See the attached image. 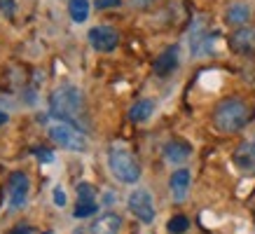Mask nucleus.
Masks as SVG:
<instances>
[{
    "label": "nucleus",
    "mask_w": 255,
    "mask_h": 234,
    "mask_svg": "<svg viewBox=\"0 0 255 234\" xmlns=\"http://www.w3.org/2000/svg\"><path fill=\"white\" fill-rule=\"evenodd\" d=\"M49 115L61 122L85 129L87 124V101L85 94L75 85H61L49 94Z\"/></svg>",
    "instance_id": "f257e3e1"
},
{
    "label": "nucleus",
    "mask_w": 255,
    "mask_h": 234,
    "mask_svg": "<svg viewBox=\"0 0 255 234\" xmlns=\"http://www.w3.org/2000/svg\"><path fill=\"white\" fill-rule=\"evenodd\" d=\"M253 119V108L251 103L239 99V96H230L216 106L213 110V126L220 133H239L241 129H246V124Z\"/></svg>",
    "instance_id": "f03ea898"
},
{
    "label": "nucleus",
    "mask_w": 255,
    "mask_h": 234,
    "mask_svg": "<svg viewBox=\"0 0 255 234\" xmlns=\"http://www.w3.org/2000/svg\"><path fill=\"white\" fill-rule=\"evenodd\" d=\"M108 166L120 183H127V185L138 183L140 164H138V159L127 148H122V145H113V148L108 150Z\"/></svg>",
    "instance_id": "7ed1b4c3"
},
{
    "label": "nucleus",
    "mask_w": 255,
    "mask_h": 234,
    "mask_svg": "<svg viewBox=\"0 0 255 234\" xmlns=\"http://www.w3.org/2000/svg\"><path fill=\"white\" fill-rule=\"evenodd\" d=\"M216 40H218V33L211 31L201 16H197L192 21L190 35H187V45H190L192 59H204V56L216 54Z\"/></svg>",
    "instance_id": "20e7f679"
},
{
    "label": "nucleus",
    "mask_w": 255,
    "mask_h": 234,
    "mask_svg": "<svg viewBox=\"0 0 255 234\" xmlns=\"http://www.w3.org/2000/svg\"><path fill=\"white\" fill-rule=\"evenodd\" d=\"M49 138L56 143L59 148H66L70 152H85L87 150V136L80 126L70 124V122H61L56 119L54 124L49 126Z\"/></svg>",
    "instance_id": "39448f33"
},
{
    "label": "nucleus",
    "mask_w": 255,
    "mask_h": 234,
    "mask_svg": "<svg viewBox=\"0 0 255 234\" xmlns=\"http://www.w3.org/2000/svg\"><path fill=\"white\" fill-rule=\"evenodd\" d=\"M129 211L143 223V225H152L155 223V202H152V195L143 190V187H136L131 195H129Z\"/></svg>",
    "instance_id": "423d86ee"
},
{
    "label": "nucleus",
    "mask_w": 255,
    "mask_h": 234,
    "mask_svg": "<svg viewBox=\"0 0 255 234\" xmlns=\"http://www.w3.org/2000/svg\"><path fill=\"white\" fill-rule=\"evenodd\" d=\"M28 192H31V180L23 171H14L7 180V195H9V209L19 211L28 202Z\"/></svg>",
    "instance_id": "0eeeda50"
},
{
    "label": "nucleus",
    "mask_w": 255,
    "mask_h": 234,
    "mask_svg": "<svg viewBox=\"0 0 255 234\" xmlns=\"http://www.w3.org/2000/svg\"><path fill=\"white\" fill-rule=\"evenodd\" d=\"M87 40H89V45H92L96 52L108 54V52H113V49L120 45V33H117V28H113V26H94L92 31L87 33Z\"/></svg>",
    "instance_id": "6e6552de"
},
{
    "label": "nucleus",
    "mask_w": 255,
    "mask_h": 234,
    "mask_svg": "<svg viewBox=\"0 0 255 234\" xmlns=\"http://www.w3.org/2000/svg\"><path fill=\"white\" fill-rule=\"evenodd\" d=\"M230 49L239 56H253L255 54V28L253 26H241L230 35Z\"/></svg>",
    "instance_id": "1a4fd4ad"
},
{
    "label": "nucleus",
    "mask_w": 255,
    "mask_h": 234,
    "mask_svg": "<svg viewBox=\"0 0 255 234\" xmlns=\"http://www.w3.org/2000/svg\"><path fill=\"white\" fill-rule=\"evenodd\" d=\"M178 63H180V47H178V45H171V47H166L162 54L155 59V63H152V70H155L157 78H169L171 73L178 68Z\"/></svg>",
    "instance_id": "9d476101"
},
{
    "label": "nucleus",
    "mask_w": 255,
    "mask_h": 234,
    "mask_svg": "<svg viewBox=\"0 0 255 234\" xmlns=\"http://www.w3.org/2000/svg\"><path fill=\"white\" fill-rule=\"evenodd\" d=\"M99 211V204H96V192L89 183H82L78 185V206L73 211L75 218H89Z\"/></svg>",
    "instance_id": "9b49d317"
},
{
    "label": "nucleus",
    "mask_w": 255,
    "mask_h": 234,
    "mask_svg": "<svg viewBox=\"0 0 255 234\" xmlns=\"http://www.w3.org/2000/svg\"><path fill=\"white\" fill-rule=\"evenodd\" d=\"M232 162L244 176H255V143H241L232 152Z\"/></svg>",
    "instance_id": "f8f14e48"
},
{
    "label": "nucleus",
    "mask_w": 255,
    "mask_h": 234,
    "mask_svg": "<svg viewBox=\"0 0 255 234\" xmlns=\"http://www.w3.org/2000/svg\"><path fill=\"white\" fill-rule=\"evenodd\" d=\"M120 230H122V218L117 213H113V211L101 213L89 227L92 234H120Z\"/></svg>",
    "instance_id": "ddd939ff"
},
{
    "label": "nucleus",
    "mask_w": 255,
    "mask_h": 234,
    "mask_svg": "<svg viewBox=\"0 0 255 234\" xmlns=\"http://www.w3.org/2000/svg\"><path fill=\"white\" fill-rule=\"evenodd\" d=\"M190 180H192V176H190L187 169H178V171L171 173L169 187H171V195H173L176 202H185L187 192H190Z\"/></svg>",
    "instance_id": "4468645a"
},
{
    "label": "nucleus",
    "mask_w": 255,
    "mask_h": 234,
    "mask_svg": "<svg viewBox=\"0 0 255 234\" xmlns=\"http://www.w3.org/2000/svg\"><path fill=\"white\" fill-rule=\"evenodd\" d=\"M190 155H192V148L185 140H169L164 145V159L169 164H183L190 159Z\"/></svg>",
    "instance_id": "2eb2a0df"
},
{
    "label": "nucleus",
    "mask_w": 255,
    "mask_h": 234,
    "mask_svg": "<svg viewBox=\"0 0 255 234\" xmlns=\"http://www.w3.org/2000/svg\"><path fill=\"white\" fill-rule=\"evenodd\" d=\"M155 108H157V103L152 99H138L129 108V119L131 122H147L152 117V113H155Z\"/></svg>",
    "instance_id": "dca6fc26"
},
{
    "label": "nucleus",
    "mask_w": 255,
    "mask_h": 234,
    "mask_svg": "<svg viewBox=\"0 0 255 234\" xmlns=\"http://www.w3.org/2000/svg\"><path fill=\"white\" fill-rule=\"evenodd\" d=\"M248 19H251V7L244 2H232L225 12V21L230 26H244V23H248Z\"/></svg>",
    "instance_id": "f3484780"
},
{
    "label": "nucleus",
    "mask_w": 255,
    "mask_h": 234,
    "mask_svg": "<svg viewBox=\"0 0 255 234\" xmlns=\"http://www.w3.org/2000/svg\"><path fill=\"white\" fill-rule=\"evenodd\" d=\"M68 14L75 23H85L89 19V0H70Z\"/></svg>",
    "instance_id": "a211bd4d"
},
{
    "label": "nucleus",
    "mask_w": 255,
    "mask_h": 234,
    "mask_svg": "<svg viewBox=\"0 0 255 234\" xmlns=\"http://www.w3.org/2000/svg\"><path fill=\"white\" fill-rule=\"evenodd\" d=\"M187 230H190V220H187L183 213L173 216V218L166 223V232L169 234H185Z\"/></svg>",
    "instance_id": "6ab92c4d"
},
{
    "label": "nucleus",
    "mask_w": 255,
    "mask_h": 234,
    "mask_svg": "<svg viewBox=\"0 0 255 234\" xmlns=\"http://www.w3.org/2000/svg\"><path fill=\"white\" fill-rule=\"evenodd\" d=\"M0 14L7 16V19H14V14H16V2L14 0H0Z\"/></svg>",
    "instance_id": "aec40b11"
},
{
    "label": "nucleus",
    "mask_w": 255,
    "mask_h": 234,
    "mask_svg": "<svg viewBox=\"0 0 255 234\" xmlns=\"http://www.w3.org/2000/svg\"><path fill=\"white\" fill-rule=\"evenodd\" d=\"M33 155L38 157L40 162H45V164H49V162H54V152H52V150H42V148H33Z\"/></svg>",
    "instance_id": "412c9836"
},
{
    "label": "nucleus",
    "mask_w": 255,
    "mask_h": 234,
    "mask_svg": "<svg viewBox=\"0 0 255 234\" xmlns=\"http://www.w3.org/2000/svg\"><path fill=\"white\" fill-rule=\"evenodd\" d=\"M96 9H113V7H120L122 0H94Z\"/></svg>",
    "instance_id": "4be33fe9"
},
{
    "label": "nucleus",
    "mask_w": 255,
    "mask_h": 234,
    "mask_svg": "<svg viewBox=\"0 0 255 234\" xmlns=\"http://www.w3.org/2000/svg\"><path fill=\"white\" fill-rule=\"evenodd\" d=\"M54 204L56 206H61V209L68 204L66 202V192H63V187H54Z\"/></svg>",
    "instance_id": "5701e85b"
},
{
    "label": "nucleus",
    "mask_w": 255,
    "mask_h": 234,
    "mask_svg": "<svg viewBox=\"0 0 255 234\" xmlns=\"http://www.w3.org/2000/svg\"><path fill=\"white\" fill-rule=\"evenodd\" d=\"M12 234H33V227H28V225H19V227H14L12 230Z\"/></svg>",
    "instance_id": "b1692460"
},
{
    "label": "nucleus",
    "mask_w": 255,
    "mask_h": 234,
    "mask_svg": "<svg viewBox=\"0 0 255 234\" xmlns=\"http://www.w3.org/2000/svg\"><path fill=\"white\" fill-rule=\"evenodd\" d=\"M129 2H131L133 7H147V5H152L155 0H129Z\"/></svg>",
    "instance_id": "393cba45"
},
{
    "label": "nucleus",
    "mask_w": 255,
    "mask_h": 234,
    "mask_svg": "<svg viewBox=\"0 0 255 234\" xmlns=\"http://www.w3.org/2000/svg\"><path fill=\"white\" fill-rule=\"evenodd\" d=\"M7 119H9L7 113H2V110H0V126H2V124H7Z\"/></svg>",
    "instance_id": "a878e982"
},
{
    "label": "nucleus",
    "mask_w": 255,
    "mask_h": 234,
    "mask_svg": "<svg viewBox=\"0 0 255 234\" xmlns=\"http://www.w3.org/2000/svg\"><path fill=\"white\" fill-rule=\"evenodd\" d=\"M253 143H255V140H253Z\"/></svg>",
    "instance_id": "bb28decb"
}]
</instances>
